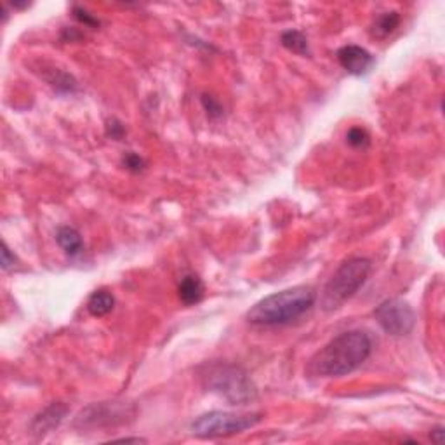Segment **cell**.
<instances>
[{
    "label": "cell",
    "instance_id": "6da1fadb",
    "mask_svg": "<svg viewBox=\"0 0 445 445\" xmlns=\"http://www.w3.org/2000/svg\"><path fill=\"white\" fill-rule=\"evenodd\" d=\"M372 352V340L364 330H346L313 355L308 372L315 377H342L357 371Z\"/></svg>",
    "mask_w": 445,
    "mask_h": 445
},
{
    "label": "cell",
    "instance_id": "7a4b0ae2",
    "mask_svg": "<svg viewBox=\"0 0 445 445\" xmlns=\"http://www.w3.org/2000/svg\"><path fill=\"white\" fill-rule=\"evenodd\" d=\"M315 293L312 287L296 286L283 289L258 301L247 312V322L261 327L286 325L298 320L315 305Z\"/></svg>",
    "mask_w": 445,
    "mask_h": 445
},
{
    "label": "cell",
    "instance_id": "3957f363",
    "mask_svg": "<svg viewBox=\"0 0 445 445\" xmlns=\"http://www.w3.org/2000/svg\"><path fill=\"white\" fill-rule=\"evenodd\" d=\"M202 383L209 392L223 397L231 405H246L258 397V389L247 372L226 362L207 364L202 372Z\"/></svg>",
    "mask_w": 445,
    "mask_h": 445
},
{
    "label": "cell",
    "instance_id": "277c9868",
    "mask_svg": "<svg viewBox=\"0 0 445 445\" xmlns=\"http://www.w3.org/2000/svg\"><path fill=\"white\" fill-rule=\"evenodd\" d=\"M372 265L367 258H350L334 271L322 290L320 306L325 312H336L364 287Z\"/></svg>",
    "mask_w": 445,
    "mask_h": 445
},
{
    "label": "cell",
    "instance_id": "5b68a950",
    "mask_svg": "<svg viewBox=\"0 0 445 445\" xmlns=\"http://www.w3.org/2000/svg\"><path fill=\"white\" fill-rule=\"evenodd\" d=\"M261 421L258 412L212 411L197 417L192 423V433L199 439H223L244 433Z\"/></svg>",
    "mask_w": 445,
    "mask_h": 445
},
{
    "label": "cell",
    "instance_id": "8992f818",
    "mask_svg": "<svg viewBox=\"0 0 445 445\" xmlns=\"http://www.w3.org/2000/svg\"><path fill=\"white\" fill-rule=\"evenodd\" d=\"M374 317L386 334L395 337L407 336L416 324L414 310L409 306V303L399 298L381 303L374 312Z\"/></svg>",
    "mask_w": 445,
    "mask_h": 445
},
{
    "label": "cell",
    "instance_id": "52a82bcc",
    "mask_svg": "<svg viewBox=\"0 0 445 445\" xmlns=\"http://www.w3.org/2000/svg\"><path fill=\"white\" fill-rule=\"evenodd\" d=\"M129 405L124 402H101V404L89 405L75 419V426L80 428H101L110 424L122 423L129 416Z\"/></svg>",
    "mask_w": 445,
    "mask_h": 445
},
{
    "label": "cell",
    "instance_id": "ba28073f",
    "mask_svg": "<svg viewBox=\"0 0 445 445\" xmlns=\"http://www.w3.org/2000/svg\"><path fill=\"white\" fill-rule=\"evenodd\" d=\"M337 61L352 75H365L372 68L374 58L367 49L360 46H345L337 51Z\"/></svg>",
    "mask_w": 445,
    "mask_h": 445
},
{
    "label": "cell",
    "instance_id": "9c48e42d",
    "mask_svg": "<svg viewBox=\"0 0 445 445\" xmlns=\"http://www.w3.org/2000/svg\"><path fill=\"white\" fill-rule=\"evenodd\" d=\"M68 414V407L61 402H54L49 407H46L31 423V431L38 436H44L46 433H51L54 428H58Z\"/></svg>",
    "mask_w": 445,
    "mask_h": 445
},
{
    "label": "cell",
    "instance_id": "30bf717a",
    "mask_svg": "<svg viewBox=\"0 0 445 445\" xmlns=\"http://www.w3.org/2000/svg\"><path fill=\"white\" fill-rule=\"evenodd\" d=\"M178 293H179L181 301H183L187 306H192L202 301L204 293H206V287H204V282L200 281V277L190 273V275H184V277L181 278V282L178 286Z\"/></svg>",
    "mask_w": 445,
    "mask_h": 445
},
{
    "label": "cell",
    "instance_id": "8fae6325",
    "mask_svg": "<svg viewBox=\"0 0 445 445\" xmlns=\"http://www.w3.org/2000/svg\"><path fill=\"white\" fill-rule=\"evenodd\" d=\"M402 18L400 14L397 13V11H389V13H383L377 16L376 19L372 21L371 25V30H369V33H371L372 38H377V41H383V38L389 37V35L393 33L397 28H399Z\"/></svg>",
    "mask_w": 445,
    "mask_h": 445
},
{
    "label": "cell",
    "instance_id": "7c38bea8",
    "mask_svg": "<svg viewBox=\"0 0 445 445\" xmlns=\"http://www.w3.org/2000/svg\"><path fill=\"white\" fill-rule=\"evenodd\" d=\"M56 242L70 258H75L84 251V242H82L80 234L72 226H61L56 231Z\"/></svg>",
    "mask_w": 445,
    "mask_h": 445
},
{
    "label": "cell",
    "instance_id": "4fadbf2b",
    "mask_svg": "<svg viewBox=\"0 0 445 445\" xmlns=\"http://www.w3.org/2000/svg\"><path fill=\"white\" fill-rule=\"evenodd\" d=\"M113 308H115V298H113V294L106 289L94 290L88 299V312L93 315V317H105V315H108Z\"/></svg>",
    "mask_w": 445,
    "mask_h": 445
},
{
    "label": "cell",
    "instance_id": "5bb4252c",
    "mask_svg": "<svg viewBox=\"0 0 445 445\" xmlns=\"http://www.w3.org/2000/svg\"><path fill=\"white\" fill-rule=\"evenodd\" d=\"M281 42L286 49H289L290 53H294V54H299V56H308L310 54L308 41H306V37L301 33V31H298V30L283 31Z\"/></svg>",
    "mask_w": 445,
    "mask_h": 445
},
{
    "label": "cell",
    "instance_id": "9a60e30c",
    "mask_svg": "<svg viewBox=\"0 0 445 445\" xmlns=\"http://www.w3.org/2000/svg\"><path fill=\"white\" fill-rule=\"evenodd\" d=\"M346 143L353 148H365L371 143V136L364 127H352L346 132Z\"/></svg>",
    "mask_w": 445,
    "mask_h": 445
},
{
    "label": "cell",
    "instance_id": "2e32d148",
    "mask_svg": "<svg viewBox=\"0 0 445 445\" xmlns=\"http://www.w3.org/2000/svg\"><path fill=\"white\" fill-rule=\"evenodd\" d=\"M202 105H204V108H206L207 115L211 117V119H218V117L223 115V108H221V105H219V101L216 100V98L204 94V96H202Z\"/></svg>",
    "mask_w": 445,
    "mask_h": 445
},
{
    "label": "cell",
    "instance_id": "e0dca14e",
    "mask_svg": "<svg viewBox=\"0 0 445 445\" xmlns=\"http://www.w3.org/2000/svg\"><path fill=\"white\" fill-rule=\"evenodd\" d=\"M122 162H124L125 169H127V171H131V172H140L145 169V160L141 159L140 155H136V153H132V152L125 153L124 159H122Z\"/></svg>",
    "mask_w": 445,
    "mask_h": 445
},
{
    "label": "cell",
    "instance_id": "ac0fdd59",
    "mask_svg": "<svg viewBox=\"0 0 445 445\" xmlns=\"http://www.w3.org/2000/svg\"><path fill=\"white\" fill-rule=\"evenodd\" d=\"M73 16L77 21H80L84 26H98L100 25V21H98L96 18H94L93 14H89L88 11L82 9V7H73Z\"/></svg>",
    "mask_w": 445,
    "mask_h": 445
},
{
    "label": "cell",
    "instance_id": "d6986e66",
    "mask_svg": "<svg viewBox=\"0 0 445 445\" xmlns=\"http://www.w3.org/2000/svg\"><path fill=\"white\" fill-rule=\"evenodd\" d=\"M16 263V256L11 254L9 247H7V244L4 242L2 244V268L4 270H9L11 266H14Z\"/></svg>",
    "mask_w": 445,
    "mask_h": 445
},
{
    "label": "cell",
    "instance_id": "ffe728a7",
    "mask_svg": "<svg viewBox=\"0 0 445 445\" xmlns=\"http://www.w3.org/2000/svg\"><path fill=\"white\" fill-rule=\"evenodd\" d=\"M106 131H108V136H112L113 140H120L124 136V127H122L120 122L112 120L108 125H106Z\"/></svg>",
    "mask_w": 445,
    "mask_h": 445
},
{
    "label": "cell",
    "instance_id": "44dd1931",
    "mask_svg": "<svg viewBox=\"0 0 445 445\" xmlns=\"http://www.w3.org/2000/svg\"><path fill=\"white\" fill-rule=\"evenodd\" d=\"M430 436H431L433 442L442 444V440H444V426H436L435 430L430 433Z\"/></svg>",
    "mask_w": 445,
    "mask_h": 445
}]
</instances>
